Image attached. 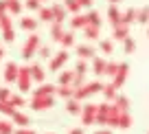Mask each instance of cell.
Instances as JSON below:
<instances>
[{
	"label": "cell",
	"mask_w": 149,
	"mask_h": 134,
	"mask_svg": "<svg viewBox=\"0 0 149 134\" xmlns=\"http://www.w3.org/2000/svg\"><path fill=\"white\" fill-rule=\"evenodd\" d=\"M118 114H121V112L114 108V103L103 101V103H99V106H97V119H94V123L107 125V128H116Z\"/></svg>",
	"instance_id": "6da1fadb"
},
{
	"label": "cell",
	"mask_w": 149,
	"mask_h": 134,
	"mask_svg": "<svg viewBox=\"0 0 149 134\" xmlns=\"http://www.w3.org/2000/svg\"><path fill=\"white\" fill-rule=\"evenodd\" d=\"M101 88H103V83L99 81V79H94V81H86L81 88H77L74 90V95H72V99L74 101H84V99H90L92 95H97V93H101Z\"/></svg>",
	"instance_id": "7a4b0ae2"
},
{
	"label": "cell",
	"mask_w": 149,
	"mask_h": 134,
	"mask_svg": "<svg viewBox=\"0 0 149 134\" xmlns=\"http://www.w3.org/2000/svg\"><path fill=\"white\" fill-rule=\"evenodd\" d=\"M40 46H42L40 35L31 33V35L26 37V42H24V46H22V60H33V57L37 55V51H40Z\"/></svg>",
	"instance_id": "3957f363"
},
{
	"label": "cell",
	"mask_w": 149,
	"mask_h": 134,
	"mask_svg": "<svg viewBox=\"0 0 149 134\" xmlns=\"http://www.w3.org/2000/svg\"><path fill=\"white\" fill-rule=\"evenodd\" d=\"M127 75H130V64H127V62H121V64H118V70H116V75H114V77H112V86L116 88H123L125 86V81H127Z\"/></svg>",
	"instance_id": "277c9868"
},
{
	"label": "cell",
	"mask_w": 149,
	"mask_h": 134,
	"mask_svg": "<svg viewBox=\"0 0 149 134\" xmlns=\"http://www.w3.org/2000/svg\"><path fill=\"white\" fill-rule=\"evenodd\" d=\"M15 83H18V88H20V95L31 90V73H29V66H20Z\"/></svg>",
	"instance_id": "5b68a950"
},
{
	"label": "cell",
	"mask_w": 149,
	"mask_h": 134,
	"mask_svg": "<svg viewBox=\"0 0 149 134\" xmlns=\"http://www.w3.org/2000/svg\"><path fill=\"white\" fill-rule=\"evenodd\" d=\"M68 57H70V55H68V51H64V48H61L59 53H55V55L48 60V68H51L53 73H55V70H61V66L68 62Z\"/></svg>",
	"instance_id": "8992f818"
},
{
	"label": "cell",
	"mask_w": 149,
	"mask_h": 134,
	"mask_svg": "<svg viewBox=\"0 0 149 134\" xmlns=\"http://www.w3.org/2000/svg\"><path fill=\"white\" fill-rule=\"evenodd\" d=\"M77 57H79V60H86V62H92L94 57H97V48L92 46V44H77Z\"/></svg>",
	"instance_id": "52a82bcc"
},
{
	"label": "cell",
	"mask_w": 149,
	"mask_h": 134,
	"mask_svg": "<svg viewBox=\"0 0 149 134\" xmlns=\"http://www.w3.org/2000/svg\"><path fill=\"white\" fill-rule=\"evenodd\" d=\"M94 119H97V106H94V103L81 106V123L90 125V123H94Z\"/></svg>",
	"instance_id": "ba28073f"
},
{
	"label": "cell",
	"mask_w": 149,
	"mask_h": 134,
	"mask_svg": "<svg viewBox=\"0 0 149 134\" xmlns=\"http://www.w3.org/2000/svg\"><path fill=\"white\" fill-rule=\"evenodd\" d=\"M55 106V97H37L31 99V110H51Z\"/></svg>",
	"instance_id": "9c48e42d"
},
{
	"label": "cell",
	"mask_w": 149,
	"mask_h": 134,
	"mask_svg": "<svg viewBox=\"0 0 149 134\" xmlns=\"http://www.w3.org/2000/svg\"><path fill=\"white\" fill-rule=\"evenodd\" d=\"M37 97H55V83H40L33 90V99Z\"/></svg>",
	"instance_id": "30bf717a"
},
{
	"label": "cell",
	"mask_w": 149,
	"mask_h": 134,
	"mask_svg": "<svg viewBox=\"0 0 149 134\" xmlns=\"http://www.w3.org/2000/svg\"><path fill=\"white\" fill-rule=\"evenodd\" d=\"M29 73H31V81L44 83V79H46V73H44L42 64H31L29 66Z\"/></svg>",
	"instance_id": "8fae6325"
},
{
	"label": "cell",
	"mask_w": 149,
	"mask_h": 134,
	"mask_svg": "<svg viewBox=\"0 0 149 134\" xmlns=\"http://www.w3.org/2000/svg\"><path fill=\"white\" fill-rule=\"evenodd\" d=\"M11 123L18 125V128H29V125H31V116L20 112V110H15L13 114H11Z\"/></svg>",
	"instance_id": "7c38bea8"
},
{
	"label": "cell",
	"mask_w": 149,
	"mask_h": 134,
	"mask_svg": "<svg viewBox=\"0 0 149 134\" xmlns=\"http://www.w3.org/2000/svg\"><path fill=\"white\" fill-rule=\"evenodd\" d=\"M132 22H136V7H127L125 11H121V22H118V27H130Z\"/></svg>",
	"instance_id": "4fadbf2b"
},
{
	"label": "cell",
	"mask_w": 149,
	"mask_h": 134,
	"mask_svg": "<svg viewBox=\"0 0 149 134\" xmlns=\"http://www.w3.org/2000/svg\"><path fill=\"white\" fill-rule=\"evenodd\" d=\"M112 103H114V108H116L118 112H130V108H132L130 97H127V95H121V93L116 95V99H114Z\"/></svg>",
	"instance_id": "5bb4252c"
},
{
	"label": "cell",
	"mask_w": 149,
	"mask_h": 134,
	"mask_svg": "<svg viewBox=\"0 0 149 134\" xmlns=\"http://www.w3.org/2000/svg\"><path fill=\"white\" fill-rule=\"evenodd\" d=\"M18 70H20V66L18 64H15V62H7V64H5V73H2V75H5V81H15V79H18Z\"/></svg>",
	"instance_id": "9a60e30c"
},
{
	"label": "cell",
	"mask_w": 149,
	"mask_h": 134,
	"mask_svg": "<svg viewBox=\"0 0 149 134\" xmlns=\"http://www.w3.org/2000/svg\"><path fill=\"white\" fill-rule=\"evenodd\" d=\"M107 20H110L112 29L118 27V22H121V9H118L116 5H110V7H107Z\"/></svg>",
	"instance_id": "2e32d148"
},
{
	"label": "cell",
	"mask_w": 149,
	"mask_h": 134,
	"mask_svg": "<svg viewBox=\"0 0 149 134\" xmlns=\"http://www.w3.org/2000/svg\"><path fill=\"white\" fill-rule=\"evenodd\" d=\"M86 24L88 27H101V13H99L97 9H90V11H86Z\"/></svg>",
	"instance_id": "e0dca14e"
},
{
	"label": "cell",
	"mask_w": 149,
	"mask_h": 134,
	"mask_svg": "<svg viewBox=\"0 0 149 134\" xmlns=\"http://www.w3.org/2000/svg\"><path fill=\"white\" fill-rule=\"evenodd\" d=\"M51 9H53V22L64 24L66 22V15H68V11L64 9V5H53Z\"/></svg>",
	"instance_id": "ac0fdd59"
},
{
	"label": "cell",
	"mask_w": 149,
	"mask_h": 134,
	"mask_svg": "<svg viewBox=\"0 0 149 134\" xmlns=\"http://www.w3.org/2000/svg\"><path fill=\"white\" fill-rule=\"evenodd\" d=\"M37 24H40V22H37L35 18H31V15H22V18H20V29H24V31L33 33L37 29Z\"/></svg>",
	"instance_id": "d6986e66"
},
{
	"label": "cell",
	"mask_w": 149,
	"mask_h": 134,
	"mask_svg": "<svg viewBox=\"0 0 149 134\" xmlns=\"http://www.w3.org/2000/svg\"><path fill=\"white\" fill-rule=\"evenodd\" d=\"M101 93H103V97H105V101L107 103H112L114 99H116V95H118V90L112 83H103V88H101Z\"/></svg>",
	"instance_id": "ffe728a7"
},
{
	"label": "cell",
	"mask_w": 149,
	"mask_h": 134,
	"mask_svg": "<svg viewBox=\"0 0 149 134\" xmlns=\"http://www.w3.org/2000/svg\"><path fill=\"white\" fill-rule=\"evenodd\" d=\"M132 123H134V119H132L130 112H121V114H118V123H116V128H118V130H130V128H132Z\"/></svg>",
	"instance_id": "44dd1931"
},
{
	"label": "cell",
	"mask_w": 149,
	"mask_h": 134,
	"mask_svg": "<svg viewBox=\"0 0 149 134\" xmlns=\"http://www.w3.org/2000/svg\"><path fill=\"white\" fill-rule=\"evenodd\" d=\"M72 79H74L72 70H61L57 77V86H72Z\"/></svg>",
	"instance_id": "7402d4cb"
},
{
	"label": "cell",
	"mask_w": 149,
	"mask_h": 134,
	"mask_svg": "<svg viewBox=\"0 0 149 134\" xmlns=\"http://www.w3.org/2000/svg\"><path fill=\"white\" fill-rule=\"evenodd\" d=\"M136 22L138 24H149V5H143L136 9Z\"/></svg>",
	"instance_id": "603a6c76"
},
{
	"label": "cell",
	"mask_w": 149,
	"mask_h": 134,
	"mask_svg": "<svg viewBox=\"0 0 149 134\" xmlns=\"http://www.w3.org/2000/svg\"><path fill=\"white\" fill-rule=\"evenodd\" d=\"M105 57H94V60H92V70H94V75H99V77H101V75L103 73H105Z\"/></svg>",
	"instance_id": "cb8c5ba5"
},
{
	"label": "cell",
	"mask_w": 149,
	"mask_h": 134,
	"mask_svg": "<svg viewBox=\"0 0 149 134\" xmlns=\"http://www.w3.org/2000/svg\"><path fill=\"white\" fill-rule=\"evenodd\" d=\"M37 20L40 22H53V9L51 7H40L37 9Z\"/></svg>",
	"instance_id": "d4e9b609"
},
{
	"label": "cell",
	"mask_w": 149,
	"mask_h": 134,
	"mask_svg": "<svg viewBox=\"0 0 149 134\" xmlns=\"http://www.w3.org/2000/svg\"><path fill=\"white\" fill-rule=\"evenodd\" d=\"M84 27H88V24H86V15L84 13H77V15L70 18V31H74V29H84Z\"/></svg>",
	"instance_id": "484cf974"
},
{
	"label": "cell",
	"mask_w": 149,
	"mask_h": 134,
	"mask_svg": "<svg viewBox=\"0 0 149 134\" xmlns=\"http://www.w3.org/2000/svg\"><path fill=\"white\" fill-rule=\"evenodd\" d=\"M61 46H64V51H68L70 46H74V31H64V35H61Z\"/></svg>",
	"instance_id": "4316f807"
},
{
	"label": "cell",
	"mask_w": 149,
	"mask_h": 134,
	"mask_svg": "<svg viewBox=\"0 0 149 134\" xmlns=\"http://www.w3.org/2000/svg\"><path fill=\"white\" fill-rule=\"evenodd\" d=\"M9 103H11V108H15V110H18V108H24V106H26V99H24L20 93H11Z\"/></svg>",
	"instance_id": "83f0119b"
},
{
	"label": "cell",
	"mask_w": 149,
	"mask_h": 134,
	"mask_svg": "<svg viewBox=\"0 0 149 134\" xmlns=\"http://www.w3.org/2000/svg\"><path fill=\"white\" fill-rule=\"evenodd\" d=\"M48 33H51V37H53L55 42H59V40H61V35H64V24H59V22H51V31H48Z\"/></svg>",
	"instance_id": "f1b7e54d"
},
{
	"label": "cell",
	"mask_w": 149,
	"mask_h": 134,
	"mask_svg": "<svg viewBox=\"0 0 149 134\" xmlns=\"http://www.w3.org/2000/svg\"><path fill=\"white\" fill-rule=\"evenodd\" d=\"M125 37H130V27H114V31H112V40H125Z\"/></svg>",
	"instance_id": "f546056e"
},
{
	"label": "cell",
	"mask_w": 149,
	"mask_h": 134,
	"mask_svg": "<svg viewBox=\"0 0 149 134\" xmlns=\"http://www.w3.org/2000/svg\"><path fill=\"white\" fill-rule=\"evenodd\" d=\"M66 112H68V114H72V116L81 114V103L74 101V99H68V101H66Z\"/></svg>",
	"instance_id": "4dcf8cb0"
},
{
	"label": "cell",
	"mask_w": 149,
	"mask_h": 134,
	"mask_svg": "<svg viewBox=\"0 0 149 134\" xmlns=\"http://www.w3.org/2000/svg\"><path fill=\"white\" fill-rule=\"evenodd\" d=\"M84 35L86 40H99V35H101V27H84Z\"/></svg>",
	"instance_id": "1f68e13d"
},
{
	"label": "cell",
	"mask_w": 149,
	"mask_h": 134,
	"mask_svg": "<svg viewBox=\"0 0 149 134\" xmlns=\"http://www.w3.org/2000/svg\"><path fill=\"white\" fill-rule=\"evenodd\" d=\"M55 93L59 95V97H64L66 101H68V99H72L74 88H72V86H57V88H55Z\"/></svg>",
	"instance_id": "d6a6232c"
},
{
	"label": "cell",
	"mask_w": 149,
	"mask_h": 134,
	"mask_svg": "<svg viewBox=\"0 0 149 134\" xmlns=\"http://www.w3.org/2000/svg\"><path fill=\"white\" fill-rule=\"evenodd\" d=\"M64 9L68 11L70 15H77L81 11V7H79V2L77 0H64Z\"/></svg>",
	"instance_id": "836d02e7"
},
{
	"label": "cell",
	"mask_w": 149,
	"mask_h": 134,
	"mask_svg": "<svg viewBox=\"0 0 149 134\" xmlns=\"http://www.w3.org/2000/svg\"><path fill=\"white\" fill-rule=\"evenodd\" d=\"M22 2H20V0H9V2H7V11H9L11 15H20V11H22Z\"/></svg>",
	"instance_id": "e575fe53"
},
{
	"label": "cell",
	"mask_w": 149,
	"mask_h": 134,
	"mask_svg": "<svg viewBox=\"0 0 149 134\" xmlns=\"http://www.w3.org/2000/svg\"><path fill=\"white\" fill-rule=\"evenodd\" d=\"M72 73L74 75H84V77H86V73H88V62H86V60H77V62H74Z\"/></svg>",
	"instance_id": "d590c367"
},
{
	"label": "cell",
	"mask_w": 149,
	"mask_h": 134,
	"mask_svg": "<svg viewBox=\"0 0 149 134\" xmlns=\"http://www.w3.org/2000/svg\"><path fill=\"white\" fill-rule=\"evenodd\" d=\"M99 51L105 53V55H110V53L114 51V42L112 40H99Z\"/></svg>",
	"instance_id": "8d00e7d4"
},
{
	"label": "cell",
	"mask_w": 149,
	"mask_h": 134,
	"mask_svg": "<svg viewBox=\"0 0 149 134\" xmlns=\"http://www.w3.org/2000/svg\"><path fill=\"white\" fill-rule=\"evenodd\" d=\"M123 51H125L127 55H132V53L136 51V40H134V37H132V35L123 40Z\"/></svg>",
	"instance_id": "74e56055"
},
{
	"label": "cell",
	"mask_w": 149,
	"mask_h": 134,
	"mask_svg": "<svg viewBox=\"0 0 149 134\" xmlns=\"http://www.w3.org/2000/svg\"><path fill=\"white\" fill-rule=\"evenodd\" d=\"M13 123L7 119H0V134H13Z\"/></svg>",
	"instance_id": "f35d334b"
},
{
	"label": "cell",
	"mask_w": 149,
	"mask_h": 134,
	"mask_svg": "<svg viewBox=\"0 0 149 134\" xmlns=\"http://www.w3.org/2000/svg\"><path fill=\"white\" fill-rule=\"evenodd\" d=\"M116 70H118V62H105V73H103V75L114 77V75H116Z\"/></svg>",
	"instance_id": "ab89813d"
},
{
	"label": "cell",
	"mask_w": 149,
	"mask_h": 134,
	"mask_svg": "<svg viewBox=\"0 0 149 134\" xmlns=\"http://www.w3.org/2000/svg\"><path fill=\"white\" fill-rule=\"evenodd\" d=\"M13 112H15V108H11V103H9V101H0V114L11 116Z\"/></svg>",
	"instance_id": "60d3db41"
},
{
	"label": "cell",
	"mask_w": 149,
	"mask_h": 134,
	"mask_svg": "<svg viewBox=\"0 0 149 134\" xmlns=\"http://www.w3.org/2000/svg\"><path fill=\"white\" fill-rule=\"evenodd\" d=\"M0 29H2V31H9V29H13V22H11V18H9L7 13L0 18Z\"/></svg>",
	"instance_id": "b9f144b4"
},
{
	"label": "cell",
	"mask_w": 149,
	"mask_h": 134,
	"mask_svg": "<svg viewBox=\"0 0 149 134\" xmlns=\"http://www.w3.org/2000/svg\"><path fill=\"white\" fill-rule=\"evenodd\" d=\"M37 55H40V60H51V57H53V53H51V46H40Z\"/></svg>",
	"instance_id": "7bdbcfd3"
},
{
	"label": "cell",
	"mask_w": 149,
	"mask_h": 134,
	"mask_svg": "<svg viewBox=\"0 0 149 134\" xmlns=\"http://www.w3.org/2000/svg\"><path fill=\"white\" fill-rule=\"evenodd\" d=\"M24 7H26V9H31V11H37L40 7H42V2H40V0H26V2H24Z\"/></svg>",
	"instance_id": "ee69618b"
},
{
	"label": "cell",
	"mask_w": 149,
	"mask_h": 134,
	"mask_svg": "<svg viewBox=\"0 0 149 134\" xmlns=\"http://www.w3.org/2000/svg\"><path fill=\"white\" fill-rule=\"evenodd\" d=\"M84 83H86V77H84V75H74V79H72V88H74V90H77V88H81Z\"/></svg>",
	"instance_id": "f6af8a7d"
},
{
	"label": "cell",
	"mask_w": 149,
	"mask_h": 134,
	"mask_svg": "<svg viewBox=\"0 0 149 134\" xmlns=\"http://www.w3.org/2000/svg\"><path fill=\"white\" fill-rule=\"evenodd\" d=\"M2 40H5V42H13V40H15V31H13V29L2 31Z\"/></svg>",
	"instance_id": "bcb514c9"
},
{
	"label": "cell",
	"mask_w": 149,
	"mask_h": 134,
	"mask_svg": "<svg viewBox=\"0 0 149 134\" xmlns=\"http://www.w3.org/2000/svg\"><path fill=\"white\" fill-rule=\"evenodd\" d=\"M9 97H11V90L0 86V101H9Z\"/></svg>",
	"instance_id": "7dc6e473"
},
{
	"label": "cell",
	"mask_w": 149,
	"mask_h": 134,
	"mask_svg": "<svg viewBox=\"0 0 149 134\" xmlns=\"http://www.w3.org/2000/svg\"><path fill=\"white\" fill-rule=\"evenodd\" d=\"M77 2H79V7L81 9H92V5H94V0H77Z\"/></svg>",
	"instance_id": "c3c4849f"
},
{
	"label": "cell",
	"mask_w": 149,
	"mask_h": 134,
	"mask_svg": "<svg viewBox=\"0 0 149 134\" xmlns=\"http://www.w3.org/2000/svg\"><path fill=\"white\" fill-rule=\"evenodd\" d=\"M13 134H37V132H35V130H31V128H15Z\"/></svg>",
	"instance_id": "681fc988"
},
{
	"label": "cell",
	"mask_w": 149,
	"mask_h": 134,
	"mask_svg": "<svg viewBox=\"0 0 149 134\" xmlns=\"http://www.w3.org/2000/svg\"><path fill=\"white\" fill-rule=\"evenodd\" d=\"M7 13V0H0V18Z\"/></svg>",
	"instance_id": "f907efd6"
},
{
	"label": "cell",
	"mask_w": 149,
	"mask_h": 134,
	"mask_svg": "<svg viewBox=\"0 0 149 134\" xmlns=\"http://www.w3.org/2000/svg\"><path fill=\"white\" fill-rule=\"evenodd\" d=\"M68 134H86V130H84V128H70Z\"/></svg>",
	"instance_id": "816d5d0a"
},
{
	"label": "cell",
	"mask_w": 149,
	"mask_h": 134,
	"mask_svg": "<svg viewBox=\"0 0 149 134\" xmlns=\"http://www.w3.org/2000/svg\"><path fill=\"white\" fill-rule=\"evenodd\" d=\"M92 134H114V132H112V130H97V132H92Z\"/></svg>",
	"instance_id": "f5cc1de1"
},
{
	"label": "cell",
	"mask_w": 149,
	"mask_h": 134,
	"mask_svg": "<svg viewBox=\"0 0 149 134\" xmlns=\"http://www.w3.org/2000/svg\"><path fill=\"white\" fill-rule=\"evenodd\" d=\"M2 57H5V46H0V62H2Z\"/></svg>",
	"instance_id": "db71d44e"
},
{
	"label": "cell",
	"mask_w": 149,
	"mask_h": 134,
	"mask_svg": "<svg viewBox=\"0 0 149 134\" xmlns=\"http://www.w3.org/2000/svg\"><path fill=\"white\" fill-rule=\"evenodd\" d=\"M107 2H110V5H118V2H121V0H107Z\"/></svg>",
	"instance_id": "11a10c76"
},
{
	"label": "cell",
	"mask_w": 149,
	"mask_h": 134,
	"mask_svg": "<svg viewBox=\"0 0 149 134\" xmlns=\"http://www.w3.org/2000/svg\"><path fill=\"white\" fill-rule=\"evenodd\" d=\"M46 134H57V132H46Z\"/></svg>",
	"instance_id": "9f6ffc18"
},
{
	"label": "cell",
	"mask_w": 149,
	"mask_h": 134,
	"mask_svg": "<svg viewBox=\"0 0 149 134\" xmlns=\"http://www.w3.org/2000/svg\"><path fill=\"white\" fill-rule=\"evenodd\" d=\"M40 2H44V0H40Z\"/></svg>",
	"instance_id": "6f0895ef"
},
{
	"label": "cell",
	"mask_w": 149,
	"mask_h": 134,
	"mask_svg": "<svg viewBox=\"0 0 149 134\" xmlns=\"http://www.w3.org/2000/svg\"><path fill=\"white\" fill-rule=\"evenodd\" d=\"M147 35H149V31H147Z\"/></svg>",
	"instance_id": "680465c9"
},
{
	"label": "cell",
	"mask_w": 149,
	"mask_h": 134,
	"mask_svg": "<svg viewBox=\"0 0 149 134\" xmlns=\"http://www.w3.org/2000/svg\"><path fill=\"white\" fill-rule=\"evenodd\" d=\"M7 2H9V0H7Z\"/></svg>",
	"instance_id": "91938a15"
},
{
	"label": "cell",
	"mask_w": 149,
	"mask_h": 134,
	"mask_svg": "<svg viewBox=\"0 0 149 134\" xmlns=\"http://www.w3.org/2000/svg\"><path fill=\"white\" fill-rule=\"evenodd\" d=\"M147 134H149V132H147Z\"/></svg>",
	"instance_id": "94428289"
}]
</instances>
